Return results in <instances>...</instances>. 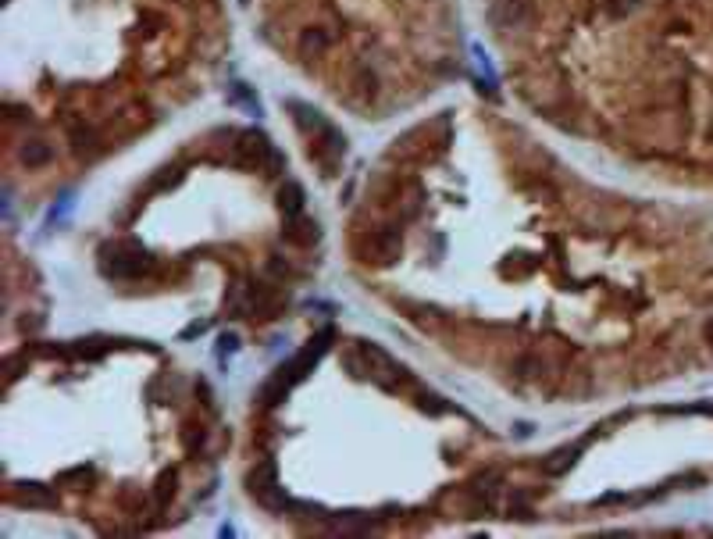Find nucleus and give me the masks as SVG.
Here are the masks:
<instances>
[{"mask_svg": "<svg viewBox=\"0 0 713 539\" xmlns=\"http://www.w3.org/2000/svg\"><path fill=\"white\" fill-rule=\"evenodd\" d=\"M371 247H375V250H382V257L389 261V257H392V254L399 250V236H396V232H378L375 239H371Z\"/></svg>", "mask_w": 713, "mask_h": 539, "instance_id": "obj_7", "label": "nucleus"}, {"mask_svg": "<svg viewBox=\"0 0 713 539\" xmlns=\"http://www.w3.org/2000/svg\"><path fill=\"white\" fill-rule=\"evenodd\" d=\"M250 493H254L261 503H268V507H286V496L278 493V483H275V464H271V461L261 464V468L250 475Z\"/></svg>", "mask_w": 713, "mask_h": 539, "instance_id": "obj_2", "label": "nucleus"}, {"mask_svg": "<svg viewBox=\"0 0 713 539\" xmlns=\"http://www.w3.org/2000/svg\"><path fill=\"white\" fill-rule=\"evenodd\" d=\"M706 340H710V343H713V321H710V325H706Z\"/></svg>", "mask_w": 713, "mask_h": 539, "instance_id": "obj_10", "label": "nucleus"}, {"mask_svg": "<svg viewBox=\"0 0 713 539\" xmlns=\"http://www.w3.org/2000/svg\"><path fill=\"white\" fill-rule=\"evenodd\" d=\"M581 446H585V443H578V446H567V450H556V454H553V457H549V461L542 464V471H546V475H564V471H567V468H571V464L578 461Z\"/></svg>", "mask_w": 713, "mask_h": 539, "instance_id": "obj_4", "label": "nucleus"}, {"mask_svg": "<svg viewBox=\"0 0 713 539\" xmlns=\"http://www.w3.org/2000/svg\"><path fill=\"white\" fill-rule=\"evenodd\" d=\"M492 22L500 29H524L532 22V4H528V0H496V4H492Z\"/></svg>", "mask_w": 713, "mask_h": 539, "instance_id": "obj_1", "label": "nucleus"}, {"mask_svg": "<svg viewBox=\"0 0 713 539\" xmlns=\"http://www.w3.org/2000/svg\"><path fill=\"white\" fill-rule=\"evenodd\" d=\"M635 4H638V0H621V4H617L613 11H624V8H635Z\"/></svg>", "mask_w": 713, "mask_h": 539, "instance_id": "obj_9", "label": "nucleus"}, {"mask_svg": "<svg viewBox=\"0 0 713 539\" xmlns=\"http://www.w3.org/2000/svg\"><path fill=\"white\" fill-rule=\"evenodd\" d=\"M50 158H54L50 143H40V139H33V143H25V146H22V161H25L29 168H40V165H47Z\"/></svg>", "mask_w": 713, "mask_h": 539, "instance_id": "obj_5", "label": "nucleus"}, {"mask_svg": "<svg viewBox=\"0 0 713 539\" xmlns=\"http://www.w3.org/2000/svg\"><path fill=\"white\" fill-rule=\"evenodd\" d=\"M300 47H303V50H325V47H328V36L321 33V29H314V33H303Z\"/></svg>", "mask_w": 713, "mask_h": 539, "instance_id": "obj_8", "label": "nucleus"}, {"mask_svg": "<svg viewBox=\"0 0 713 539\" xmlns=\"http://www.w3.org/2000/svg\"><path fill=\"white\" fill-rule=\"evenodd\" d=\"M282 207H286L289 215H300V211H303V190H300L296 183H286V186H282Z\"/></svg>", "mask_w": 713, "mask_h": 539, "instance_id": "obj_6", "label": "nucleus"}, {"mask_svg": "<svg viewBox=\"0 0 713 539\" xmlns=\"http://www.w3.org/2000/svg\"><path fill=\"white\" fill-rule=\"evenodd\" d=\"M143 268H150V254L146 250H132V254H114V261H104V272L114 275V279H129V275H139Z\"/></svg>", "mask_w": 713, "mask_h": 539, "instance_id": "obj_3", "label": "nucleus"}]
</instances>
